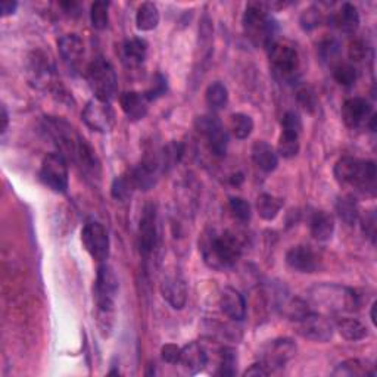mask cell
Returning <instances> with one entry per match:
<instances>
[{"instance_id":"1","label":"cell","mask_w":377,"mask_h":377,"mask_svg":"<svg viewBox=\"0 0 377 377\" xmlns=\"http://www.w3.org/2000/svg\"><path fill=\"white\" fill-rule=\"evenodd\" d=\"M47 133L55 140L59 148V153L69 158L76 165H78L83 173L90 177H99L100 164L98 161L96 152H94L90 144L81 138V136L71 127V125L58 118L46 120Z\"/></svg>"},{"instance_id":"2","label":"cell","mask_w":377,"mask_h":377,"mask_svg":"<svg viewBox=\"0 0 377 377\" xmlns=\"http://www.w3.org/2000/svg\"><path fill=\"white\" fill-rule=\"evenodd\" d=\"M199 246H201L199 249H201L204 263L217 271L235 267L242 255V244L239 237L228 230H206Z\"/></svg>"},{"instance_id":"3","label":"cell","mask_w":377,"mask_h":377,"mask_svg":"<svg viewBox=\"0 0 377 377\" xmlns=\"http://www.w3.org/2000/svg\"><path fill=\"white\" fill-rule=\"evenodd\" d=\"M308 298L314 305L327 312H354L360 307L357 292L334 283H321L311 288Z\"/></svg>"},{"instance_id":"4","label":"cell","mask_w":377,"mask_h":377,"mask_svg":"<svg viewBox=\"0 0 377 377\" xmlns=\"http://www.w3.org/2000/svg\"><path fill=\"white\" fill-rule=\"evenodd\" d=\"M267 50L276 78L285 85H297L301 77V58L297 46L288 40L276 39Z\"/></svg>"},{"instance_id":"5","label":"cell","mask_w":377,"mask_h":377,"mask_svg":"<svg viewBox=\"0 0 377 377\" xmlns=\"http://www.w3.org/2000/svg\"><path fill=\"white\" fill-rule=\"evenodd\" d=\"M244 30L255 46L268 47L277 39V23L270 15L264 2L249 3L244 14Z\"/></svg>"},{"instance_id":"6","label":"cell","mask_w":377,"mask_h":377,"mask_svg":"<svg viewBox=\"0 0 377 377\" xmlns=\"http://www.w3.org/2000/svg\"><path fill=\"white\" fill-rule=\"evenodd\" d=\"M376 164L345 156L334 165V179L341 184H351L360 191L374 195L376 192Z\"/></svg>"},{"instance_id":"7","label":"cell","mask_w":377,"mask_h":377,"mask_svg":"<svg viewBox=\"0 0 377 377\" xmlns=\"http://www.w3.org/2000/svg\"><path fill=\"white\" fill-rule=\"evenodd\" d=\"M87 81L94 98L111 102L118 90V78L109 61L98 58L87 68Z\"/></svg>"},{"instance_id":"8","label":"cell","mask_w":377,"mask_h":377,"mask_svg":"<svg viewBox=\"0 0 377 377\" xmlns=\"http://www.w3.org/2000/svg\"><path fill=\"white\" fill-rule=\"evenodd\" d=\"M118 288V277L115 271L108 264H100L98 268L96 283H94V299H96L100 320H108L114 312Z\"/></svg>"},{"instance_id":"9","label":"cell","mask_w":377,"mask_h":377,"mask_svg":"<svg viewBox=\"0 0 377 377\" xmlns=\"http://www.w3.org/2000/svg\"><path fill=\"white\" fill-rule=\"evenodd\" d=\"M40 182L55 193H67L69 186L68 162L64 155L49 153L41 162Z\"/></svg>"},{"instance_id":"10","label":"cell","mask_w":377,"mask_h":377,"mask_svg":"<svg viewBox=\"0 0 377 377\" xmlns=\"http://www.w3.org/2000/svg\"><path fill=\"white\" fill-rule=\"evenodd\" d=\"M81 242L93 259L103 263L109 257L111 242L109 235L99 222H87L81 230Z\"/></svg>"},{"instance_id":"11","label":"cell","mask_w":377,"mask_h":377,"mask_svg":"<svg viewBox=\"0 0 377 377\" xmlns=\"http://www.w3.org/2000/svg\"><path fill=\"white\" fill-rule=\"evenodd\" d=\"M297 355V343L289 338H280L268 342L261 351L259 363L268 373L285 367L286 363Z\"/></svg>"},{"instance_id":"12","label":"cell","mask_w":377,"mask_h":377,"mask_svg":"<svg viewBox=\"0 0 377 377\" xmlns=\"http://www.w3.org/2000/svg\"><path fill=\"white\" fill-rule=\"evenodd\" d=\"M83 121L87 127L98 133H109L115 125V112L111 102H103L99 99H91L83 109Z\"/></svg>"},{"instance_id":"13","label":"cell","mask_w":377,"mask_h":377,"mask_svg":"<svg viewBox=\"0 0 377 377\" xmlns=\"http://www.w3.org/2000/svg\"><path fill=\"white\" fill-rule=\"evenodd\" d=\"M297 324L301 336L314 342H329L333 338L334 330H336L334 323L327 316L314 311L297 321Z\"/></svg>"},{"instance_id":"14","label":"cell","mask_w":377,"mask_h":377,"mask_svg":"<svg viewBox=\"0 0 377 377\" xmlns=\"http://www.w3.org/2000/svg\"><path fill=\"white\" fill-rule=\"evenodd\" d=\"M158 246V224H156V208L149 204L143 209L139 224V250L143 257H149Z\"/></svg>"},{"instance_id":"15","label":"cell","mask_w":377,"mask_h":377,"mask_svg":"<svg viewBox=\"0 0 377 377\" xmlns=\"http://www.w3.org/2000/svg\"><path fill=\"white\" fill-rule=\"evenodd\" d=\"M373 117L374 111L369 100L363 98H351L345 100L342 107V118L349 129L367 127Z\"/></svg>"},{"instance_id":"16","label":"cell","mask_w":377,"mask_h":377,"mask_svg":"<svg viewBox=\"0 0 377 377\" xmlns=\"http://www.w3.org/2000/svg\"><path fill=\"white\" fill-rule=\"evenodd\" d=\"M161 295L174 310H183L187 302V286L184 279L175 271L166 273L161 281Z\"/></svg>"},{"instance_id":"17","label":"cell","mask_w":377,"mask_h":377,"mask_svg":"<svg viewBox=\"0 0 377 377\" xmlns=\"http://www.w3.org/2000/svg\"><path fill=\"white\" fill-rule=\"evenodd\" d=\"M286 264L298 273H314L319 268V257L310 246H292L286 254Z\"/></svg>"},{"instance_id":"18","label":"cell","mask_w":377,"mask_h":377,"mask_svg":"<svg viewBox=\"0 0 377 377\" xmlns=\"http://www.w3.org/2000/svg\"><path fill=\"white\" fill-rule=\"evenodd\" d=\"M30 77L34 86L39 89H47L55 85L54 68H52L49 58L46 55L36 52L33 58H30Z\"/></svg>"},{"instance_id":"19","label":"cell","mask_w":377,"mask_h":377,"mask_svg":"<svg viewBox=\"0 0 377 377\" xmlns=\"http://www.w3.org/2000/svg\"><path fill=\"white\" fill-rule=\"evenodd\" d=\"M58 49L62 61L71 68L80 65L85 56V43L78 34H65L58 40Z\"/></svg>"},{"instance_id":"20","label":"cell","mask_w":377,"mask_h":377,"mask_svg":"<svg viewBox=\"0 0 377 377\" xmlns=\"http://www.w3.org/2000/svg\"><path fill=\"white\" fill-rule=\"evenodd\" d=\"M219 308L228 319L242 321L246 316V301L235 288H226L219 297Z\"/></svg>"},{"instance_id":"21","label":"cell","mask_w":377,"mask_h":377,"mask_svg":"<svg viewBox=\"0 0 377 377\" xmlns=\"http://www.w3.org/2000/svg\"><path fill=\"white\" fill-rule=\"evenodd\" d=\"M120 105L125 117L131 121L143 120L149 109V100L140 91H124L120 96Z\"/></svg>"},{"instance_id":"22","label":"cell","mask_w":377,"mask_h":377,"mask_svg":"<svg viewBox=\"0 0 377 377\" xmlns=\"http://www.w3.org/2000/svg\"><path fill=\"white\" fill-rule=\"evenodd\" d=\"M250 156H252V161L258 169L264 173L274 171L279 165V155L276 149L264 140H258L252 144Z\"/></svg>"},{"instance_id":"23","label":"cell","mask_w":377,"mask_h":377,"mask_svg":"<svg viewBox=\"0 0 377 377\" xmlns=\"http://www.w3.org/2000/svg\"><path fill=\"white\" fill-rule=\"evenodd\" d=\"M208 363V355L205 348L199 342H191L182 348L180 364L191 373L196 374L201 371Z\"/></svg>"},{"instance_id":"24","label":"cell","mask_w":377,"mask_h":377,"mask_svg":"<svg viewBox=\"0 0 377 377\" xmlns=\"http://www.w3.org/2000/svg\"><path fill=\"white\" fill-rule=\"evenodd\" d=\"M148 56V41L140 37H133L124 41L121 47L122 62L130 68L140 67Z\"/></svg>"},{"instance_id":"25","label":"cell","mask_w":377,"mask_h":377,"mask_svg":"<svg viewBox=\"0 0 377 377\" xmlns=\"http://www.w3.org/2000/svg\"><path fill=\"white\" fill-rule=\"evenodd\" d=\"M277 308L281 316H285L288 320H292L295 323L312 311L308 302L302 301L301 298L290 297L289 293H281V295H279Z\"/></svg>"},{"instance_id":"26","label":"cell","mask_w":377,"mask_h":377,"mask_svg":"<svg viewBox=\"0 0 377 377\" xmlns=\"http://www.w3.org/2000/svg\"><path fill=\"white\" fill-rule=\"evenodd\" d=\"M332 24L336 27L342 33L352 34L357 31L360 25V14L358 9L355 8L352 3H343L336 14H333Z\"/></svg>"},{"instance_id":"27","label":"cell","mask_w":377,"mask_h":377,"mask_svg":"<svg viewBox=\"0 0 377 377\" xmlns=\"http://www.w3.org/2000/svg\"><path fill=\"white\" fill-rule=\"evenodd\" d=\"M310 230L319 242H327L334 233V219L326 211H316L310 219Z\"/></svg>"},{"instance_id":"28","label":"cell","mask_w":377,"mask_h":377,"mask_svg":"<svg viewBox=\"0 0 377 377\" xmlns=\"http://www.w3.org/2000/svg\"><path fill=\"white\" fill-rule=\"evenodd\" d=\"M160 10L152 2H144L136 14V25L140 31H152L160 24Z\"/></svg>"},{"instance_id":"29","label":"cell","mask_w":377,"mask_h":377,"mask_svg":"<svg viewBox=\"0 0 377 377\" xmlns=\"http://www.w3.org/2000/svg\"><path fill=\"white\" fill-rule=\"evenodd\" d=\"M332 374L339 376V377H361V376H374L376 371L373 369V365H369L367 363L357 358H351L338 364L336 369L333 370Z\"/></svg>"},{"instance_id":"30","label":"cell","mask_w":377,"mask_h":377,"mask_svg":"<svg viewBox=\"0 0 377 377\" xmlns=\"http://www.w3.org/2000/svg\"><path fill=\"white\" fill-rule=\"evenodd\" d=\"M283 208V199L274 195L263 193L257 199V211L266 222H273Z\"/></svg>"},{"instance_id":"31","label":"cell","mask_w":377,"mask_h":377,"mask_svg":"<svg viewBox=\"0 0 377 377\" xmlns=\"http://www.w3.org/2000/svg\"><path fill=\"white\" fill-rule=\"evenodd\" d=\"M336 213L345 224L354 226L360 219L358 202L352 195H345L338 199Z\"/></svg>"},{"instance_id":"32","label":"cell","mask_w":377,"mask_h":377,"mask_svg":"<svg viewBox=\"0 0 377 377\" xmlns=\"http://www.w3.org/2000/svg\"><path fill=\"white\" fill-rule=\"evenodd\" d=\"M334 327L341 333V336L347 341H361L367 336V327L355 319H342L339 320Z\"/></svg>"},{"instance_id":"33","label":"cell","mask_w":377,"mask_h":377,"mask_svg":"<svg viewBox=\"0 0 377 377\" xmlns=\"http://www.w3.org/2000/svg\"><path fill=\"white\" fill-rule=\"evenodd\" d=\"M205 99L208 107L213 111H218L226 108V105L228 102V90L223 85V83L215 81L213 85H209L206 91H205Z\"/></svg>"},{"instance_id":"34","label":"cell","mask_w":377,"mask_h":377,"mask_svg":"<svg viewBox=\"0 0 377 377\" xmlns=\"http://www.w3.org/2000/svg\"><path fill=\"white\" fill-rule=\"evenodd\" d=\"M230 130H232L236 139H248L254 130V120L246 114H233L230 117Z\"/></svg>"},{"instance_id":"35","label":"cell","mask_w":377,"mask_h":377,"mask_svg":"<svg viewBox=\"0 0 377 377\" xmlns=\"http://www.w3.org/2000/svg\"><path fill=\"white\" fill-rule=\"evenodd\" d=\"M237 371V352L236 349L224 347L219 349V361H218V376L232 377Z\"/></svg>"},{"instance_id":"36","label":"cell","mask_w":377,"mask_h":377,"mask_svg":"<svg viewBox=\"0 0 377 377\" xmlns=\"http://www.w3.org/2000/svg\"><path fill=\"white\" fill-rule=\"evenodd\" d=\"M299 149H301L299 136L293 133L281 131L279 138V144H277V153L281 155L283 158L290 160V158H295V156L299 153Z\"/></svg>"},{"instance_id":"37","label":"cell","mask_w":377,"mask_h":377,"mask_svg":"<svg viewBox=\"0 0 377 377\" xmlns=\"http://www.w3.org/2000/svg\"><path fill=\"white\" fill-rule=\"evenodd\" d=\"M205 139L208 140V148L214 156H217V158H223V156H226L228 148V134L223 129V125L219 129L214 130L211 134H208Z\"/></svg>"},{"instance_id":"38","label":"cell","mask_w":377,"mask_h":377,"mask_svg":"<svg viewBox=\"0 0 377 377\" xmlns=\"http://www.w3.org/2000/svg\"><path fill=\"white\" fill-rule=\"evenodd\" d=\"M133 191H136V187L131 182V177L129 173H125L120 177H117L112 182V186H111V195L114 199H117V201H127V199L131 196Z\"/></svg>"},{"instance_id":"39","label":"cell","mask_w":377,"mask_h":377,"mask_svg":"<svg viewBox=\"0 0 377 377\" xmlns=\"http://www.w3.org/2000/svg\"><path fill=\"white\" fill-rule=\"evenodd\" d=\"M90 21L96 30H105L109 24V2L99 0L90 8Z\"/></svg>"},{"instance_id":"40","label":"cell","mask_w":377,"mask_h":377,"mask_svg":"<svg viewBox=\"0 0 377 377\" xmlns=\"http://www.w3.org/2000/svg\"><path fill=\"white\" fill-rule=\"evenodd\" d=\"M333 77L341 86L351 87L352 85H355V81H357L358 74H357V69H355V67H352L351 64H342V62H338L333 68Z\"/></svg>"},{"instance_id":"41","label":"cell","mask_w":377,"mask_h":377,"mask_svg":"<svg viewBox=\"0 0 377 377\" xmlns=\"http://www.w3.org/2000/svg\"><path fill=\"white\" fill-rule=\"evenodd\" d=\"M297 102L299 103V107L305 111V112H316L319 108V99H317V93L314 91L312 87L310 86H301L297 90Z\"/></svg>"},{"instance_id":"42","label":"cell","mask_w":377,"mask_h":377,"mask_svg":"<svg viewBox=\"0 0 377 377\" xmlns=\"http://www.w3.org/2000/svg\"><path fill=\"white\" fill-rule=\"evenodd\" d=\"M320 56L327 64H338V59L341 55V45L336 39H326L321 41L319 47Z\"/></svg>"},{"instance_id":"43","label":"cell","mask_w":377,"mask_h":377,"mask_svg":"<svg viewBox=\"0 0 377 377\" xmlns=\"http://www.w3.org/2000/svg\"><path fill=\"white\" fill-rule=\"evenodd\" d=\"M228 208H230V213H232V215L242 223H248L250 217H252V209H250L249 202L245 201L244 197L230 199Z\"/></svg>"},{"instance_id":"44","label":"cell","mask_w":377,"mask_h":377,"mask_svg":"<svg viewBox=\"0 0 377 377\" xmlns=\"http://www.w3.org/2000/svg\"><path fill=\"white\" fill-rule=\"evenodd\" d=\"M166 91H169V81H166V77L162 74H155L152 78V85L151 87L144 91V96L149 102L158 100L160 98L165 96Z\"/></svg>"},{"instance_id":"45","label":"cell","mask_w":377,"mask_h":377,"mask_svg":"<svg viewBox=\"0 0 377 377\" xmlns=\"http://www.w3.org/2000/svg\"><path fill=\"white\" fill-rule=\"evenodd\" d=\"M321 23H323V14L317 6H311V8L305 9L301 14V18H299V24H301L302 30H305V31H311L314 28L320 27Z\"/></svg>"},{"instance_id":"46","label":"cell","mask_w":377,"mask_h":377,"mask_svg":"<svg viewBox=\"0 0 377 377\" xmlns=\"http://www.w3.org/2000/svg\"><path fill=\"white\" fill-rule=\"evenodd\" d=\"M222 121H219L215 115H201L195 120V130L206 138L208 134H211L214 130L222 127Z\"/></svg>"},{"instance_id":"47","label":"cell","mask_w":377,"mask_h":377,"mask_svg":"<svg viewBox=\"0 0 377 377\" xmlns=\"http://www.w3.org/2000/svg\"><path fill=\"white\" fill-rule=\"evenodd\" d=\"M281 131L286 133H293L301 136L302 131V120L297 112L293 111H288L285 115H283L281 118Z\"/></svg>"},{"instance_id":"48","label":"cell","mask_w":377,"mask_h":377,"mask_svg":"<svg viewBox=\"0 0 377 377\" xmlns=\"http://www.w3.org/2000/svg\"><path fill=\"white\" fill-rule=\"evenodd\" d=\"M361 230L365 237L370 239V242L374 244L376 240V213L367 211L361 217Z\"/></svg>"},{"instance_id":"49","label":"cell","mask_w":377,"mask_h":377,"mask_svg":"<svg viewBox=\"0 0 377 377\" xmlns=\"http://www.w3.org/2000/svg\"><path fill=\"white\" fill-rule=\"evenodd\" d=\"M348 55H349V59L354 62H360L365 59V56H367V45H365L363 40L351 41Z\"/></svg>"},{"instance_id":"50","label":"cell","mask_w":377,"mask_h":377,"mask_svg":"<svg viewBox=\"0 0 377 377\" xmlns=\"http://www.w3.org/2000/svg\"><path fill=\"white\" fill-rule=\"evenodd\" d=\"M161 355L162 360L169 364H177L180 363V357H182V348L177 347L174 343H166L161 349Z\"/></svg>"},{"instance_id":"51","label":"cell","mask_w":377,"mask_h":377,"mask_svg":"<svg viewBox=\"0 0 377 377\" xmlns=\"http://www.w3.org/2000/svg\"><path fill=\"white\" fill-rule=\"evenodd\" d=\"M268 374H270L268 370H267L261 363L252 364V365H250V367L244 373V376H246V377H266V376H268Z\"/></svg>"},{"instance_id":"52","label":"cell","mask_w":377,"mask_h":377,"mask_svg":"<svg viewBox=\"0 0 377 377\" xmlns=\"http://www.w3.org/2000/svg\"><path fill=\"white\" fill-rule=\"evenodd\" d=\"M0 8H2V17H8V15H12L15 12L18 8V3L12 2V0H3Z\"/></svg>"},{"instance_id":"53","label":"cell","mask_w":377,"mask_h":377,"mask_svg":"<svg viewBox=\"0 0 377 377\" xmlns=\"http://www.w3.org/2000/svg\"><path fill=\"white\" fill-rule=\"evenodd\" d=\"M8 125H9V114L6 111V107L3 105V107H2V134L6 133Z\"/></svg>"},{"instance_id":"54","label":"cell","mask_w":377,"mask_h":377,"mask_svg":"<svg viewBox=\"0 0 377 377\" xmlns=\"http://www.w3.org/2000/svg\"><path fill=\"white\" fill-rule=\"evenodd\" d=\"M230 182H232V184H236V186H239V183L240 182H244V175L242 174H235V175H232V179H230Z\"/></svg>"},{"instance_id":"55","label":"cell","mask_w":377,"mask_h":377,"mask_svg":"<svg viewBox=\"0 0 377 377\" xmlns=\"http://www.w3.org/2000/svg\"><path fill=\"white\" fill-rule=\"evenodd\" d=\"M370 319H371V323L376 326V302H373L371 305V312H370Z\"/></svg>"}]
</instances>
